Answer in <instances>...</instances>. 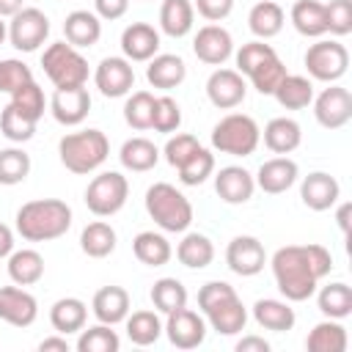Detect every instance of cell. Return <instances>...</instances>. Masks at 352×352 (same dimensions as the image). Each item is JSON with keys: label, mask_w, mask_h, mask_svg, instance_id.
<instances>
[{"label": "cell", "mask_w": 352, "mask_h": 352, "mask_svg": "<svg viewBox=\"0 0 352 352\" xmlns=\"http://www.w3.org/2000/svg\"><path fill=\"white\" fill-rule=\"evenodd\" d=\"M72 206L60 198H36L16 209V234L25 242H52L72 228Z\"/></svg>", "instance_id": "1"}, {"label": "cell", "mask_w": 352, "mask_h": 352, "mask_svg": "<svg viewBox=\"0 0 352 352\" xmlns=\"http://www.w3.org/2000/svg\"><path fill=\"white\" fill-rule=\"evenodd\" d=\"M192 8L206 22H220L234 11V0H192Z\"/></svg>", "instance_id": "56"}, {"label": "cell", "mask_w": 352, "mask_h": 352, "mask_svg": "<svg viewBox=\"0 0 352 352\" xmlns=\"http://www.w3.org/2000/svg\"><path fill=\"white\" fill-rule=\"evenodd\" d=\"M146 80L151 88H160V91H173L176 85L184 82L187 77V66L182 60V55H173V52H157L151 60H146Z\"/></svg>", "instance_id": "23"}, {"label": "cell", "mask_w": 352, "mask_h": 352, "mask_svg": "<svg viewBox=\"0 0 352 352\" xmlns=\"http://www.w3.org/2000/svg\"><path fill=\"white\" fill-rule=\"evenodd\" d=\"M118 160L126 170L146 173L160 162V148L148 138H129V140H124V146L118 151Z\"/></svg>", "instance_id": "37"}, {"label": "cell", "mask_w": 352, "mask_h": 352, "mask_svg": "<svg viewBox=\"0 0 352 352\" xmlns=\"http://www.w3.org/2000/svg\"><path fill=\"white\" fill-rule=\"evenodd\" d=\"M11 250H14V231L6 223H0V258H8Z\"/></svg>", "instance_id": "60"}, {"label": "cell", "mask_w": 352, "mask_h": 352, "mask_svg": "<svg viewBox=\"0 0 352 352\" xmlns=\"http://www.w3.org/2000/svg\"><path fill=\"white\" fill-rule=\"evenodd\" d=\"M214 192L220 195L223 204H231V206L248 204L256 192V179L242 165H226L214 173Z\"/></svg>", "instance_id": "19"}, {"label": "cell", "mask_w": 352, "mask_h": 352, "mask_svg": "<svg viewBox=\"0 0 352 352\" xmlns=\"http://www.w3.org/2000/svg\"><path fill=\"white\" fill-rule=\"evenodd\" d=\"M289 19H292L294 30L305 38H322L327 33L324 3H319V0H294Z\"/></svg>", "instance_id": "30"}, {"label": "cell", "mask_w": 352, "mask_h": 352, "mask_svg": "<svg viewBox=\"0 0 352 352\" xmlns=\"http://www.w3.org/2000/svg\"><path fill=\"white\" fill-rule=\"evenodd\" d=\"M16 11H22V0H0V16L11 19Z\"/></svg>", "instance_id": "62"}, {"label": "cell", "mask_w": 352, "mask_h": 352, "mask_svg": "<svg viewBox=\"0 0 352 352\" xmlns=\"http://www.w3.org/2000/svg\"><path fill=\"white\" fill-rule=\"evenodd\" d=\"M286 74H289V72H286L283 60H280L278 55H272V58H267L261 66H256V69L248 74V80H250V85H253L258 94L272 96V91L278 88V82H280Z\"/></svg>", "instance_id": "48"}, {"label": "cell", "mask_w": 352, "mask_h": 352, "mask_svg": "<svg viewBox=\"0 0 352 352\" xmlns=\"http://www.w3.org/2000/svg\"><path fill=\"white\" fill-rule=\"evenodd\" d=\"M0 132L11 140V143H28L36 135V121H30L28 116H22L11 102L3 107L0 113Z\"/></svg>", "instance_id": "47"}, {"label": "cell", "mask_w": 352, "mask_h": 352, "mask_svg": "<svg viewBox=\"0 0 352 352\" xmlns=\"http://www.w3.org/2000/svg\"><path fill=\"white\" fill-rule=\"evenodd\" d=\"M283 22H286V14H283V8H280L275 0H261V3H256V6L250 8V14H248V28H250V33H253L256 38H261V41L278 36V33L283 30Z\"/></svg>", "instance_id": "32"}, {"label": "cell", "mask_w": 352, "mask_h": 352, "mask_svg": "<svg viewBox=\"0 0 352 352\" xmlns=\"http://www.w3.org/2000/svg\"><path fill=\"white\" fill-rule=\"evenodd\" d=\"M38 349H41V352H69V349H72V344H69V338H66V336L55 333V336L44 338V341L38 344Z\"/></svg>", "instance_id": "59"}, {"label": "cell", "mask_w": 352, "mask_h": 352, "mask_svg": "<svg viewBox=\"0 0 352 352\" xmlns=\"http://www.w3.org/2000/svg\"><path fill=\"white\" fill-rule=\"evenodd\" d=\"M349 212H352L349 204H341V206L336 209V223H338L341 234H349Z\"/></svg>", "instance_id": "61"}, {"label": "cell", "mask_w": 352, "mask_h": 352, "mask_svg": "<svg viewBox=\"0 0 352 352\" xmlns=\"http://www.w3.org/2000/svg\"><path fill=\"white\" fill-rule=\"evenodd\" d=\"M58 157L60 165L77 176L94 173L104 165V160L110 157V140L102 129H80V132H69L58 140Z\"/></svg>", "instance_id": "3"}, {"label": "cell", "mask_w": 352, "mask_h": 352, "mask_svg": "<svg viewBox=\"0 0 352 352\" xmlns=\"http://www.w3.org/2000/svg\"><path fill=\"white\" fill-rule=\"evenodd\" d=\"M270 267H272V278H275V286L283 294V300L305 302L308 297H314L319 280H316V275L308 267L302 245H283V248H278L272 253V258H270Z\"/></svg>", "instance_id": "2"}, {"label": "cell", "mask_w": 352, "mask_h": 352, "mask_svg": "<svg viewBox=\"0 0 352 352\" xmlns=\"http://www.w3.org/2000/svg\"><path fill=\"white\" fill-rule=\"evenodd\" d=\"M30 173V154L25 148H3L0 151V184L6 187H14V184H22Z\"/></svg>", "instance_id": "45"}, {"label": "cell", "mask_w": 352, "mask_h": 352, "mask_svg": "<svg viewBox=\"0 0 352 352\" xmlns=\"http://www.w3.org/2000/svg\"><path fill=\"white\" fill-rule=\"evenodd\" d=\"M201 314H204L206 324H209L214 333H220V336H236V333H242L245 324H248V308L242 305L239 294H231V297H226V300L209 305V308L201 311Z\"/></svg>", "instance_id": "22"}, {"label": "cell", "mask_w": 352, "mask_h": 352, "mask_svg": "<svg viewBox=\"0 0 352 352\" xmlns=\"http://www.w3.org/2000/svg\"><path fill=\"white\" fill-rule=\"evenodd\" d=\"M94 85L107 99L126 96L135 88V69H132V63L124 55L102 58L99 66H96V72H94Z\"/></svg>", "instance_id": "12"}, {"label": "cell", "mask_w": 352, "mask_h": 352, "mask_svg": "<svg viewBox=\"0 0 352 352\" xmlns=\"http://www.w3.org/2000/svg\"><path fill=\"white\" fill-rule=\"evenodd\" d=\"M126 8H129V0H94V14L107 22L121 19L126 14Z\"/></svg>", "instance_id": "57"}, {"label": "cell", "mask_w": 352, "mask_h": 352, "mask_svg": "<svg viewBox=\"0 0 352 352\" xmlns=\"http://www.w3.org/2000/svg\"><path fill=\"white\" fill-rule=\"evenodd\" d=\"M41 69L55 88H77L88 82V60L69 41H52L41 52Z\"/></svg>", "instance_id": "6"}, {"label": "cell", "mask_w": 352, "mask_h": 352, "mask_svg": "<svg viewBox=\"0 0 352 352\" xmlns=\"http://www.w3.org/2000/svg\"><path fill=\"white\" fill-rule=\"evenodd\" d=\"M11 104H14L22 116H28L30 121H36V124H38V118H41V116H44V110H47L44 91L38 88V82H36V80H30V82L19 85L16 91H11Z\"/></svg>", "instance_id": "46"}, {"label": "cell", "mask_w": 352, "mask_h": 352, "mask_svg": "<svg viewBox=\"0 0 352 352\" xmlns=\"http://www.w3.org/2000/svg\"><path fill=\"white\" fill-rule=\"evenodd\" d=\"M253 319L258 327L272 330V333H286L294 327L297 314L289 305V300H275V297H261L253 302Z\"/></svg>", "instance_id": "26"}, {"label": "cell", "mask_w": 352, "mask_h": 352, "mask_svg": "<svg viewBox=\"0 0 352 352\" xmlns=\"http://www.w3.org/2000/svg\"><path fill=\"white\" fill-rule=\"evenodd\" d=\"M151 116H154V94L151 91H129L124 102V121L143 132L151 129Z\"/></svg>", "instance_id": "43"}, {"label": "cell", "mask_w": 352, "mask_h": 352, "mask_svg": "<svg viewBox=\"0 0 352 352\" xmlns=\"http://www.w3.org/2000/svg\"><path fill=\"white\" fill-rule=\"evenodd\" d=\"M261 138L272 154H292L302 143V126L289 116H278V118L267 121Z\"/></svg>", "instance_id": "28"}, {"label": "cell", "mask_w": 352, "mask_h": 352, "mask_svg": "<svg viewBox=\"0 0 352 352\" xmlns=\"http://www.w3.org/2000/svg\"><path fill=\"white\" fill-rule=\"evenodd\" d=\"M192 52H195V58L201 63L223 66L234 55V38H231V33L223 25L209 22V25L198 28V33L192 38Z\"/></svg>", "instance_id": "15"}, {"label": "cell", "mask_w": 352, "mask_h": 352, "mask_svg": "<svg viewBox=\"0 0 352 352\" xmlns=\"http://www.w3.org/2000/svg\"><path fill=\"white\" fill-rule=\"evenodd\" d=\"M314 116L324 129H341L352 118V94L338 82H327V88L314 96Z\"/></svg>", "instance_id": "11"}, {"label": "cell", "mask_w": 352, "mask_h": 352, "mask_svg": "<svg viewBox=\"0 0 352 352\" xmlns=\"http://www.w3.org/2000/svg\"><path fill=\"white\" fill-rule=\"evenodd\" d=\"M63 36L72 47L77 50H88L102 38V19L88 11V8H77L72 14H66L63 19Z\"/></svg>", "instance_id": "24"}, {"label": "cell", "mask_w": 352, "mask_h": 352, "mask_svg": "<svg viewBox=\"0 0 352 352\" xmlns=\"http://www.w3.org/2000/svg\"><path fill=\"white\" fill-rule=\"evenodd\" d=\"M121 52L129 63H146L160 52V30L148 22H132L121 33Z\"/></svg>", "instance_id": "18"}, {"label": "cell", "mask_w": 352, "mask_h": 352, "mask_svg": "<svg viewBox=\"0 0 352 352\" xmlns=\"http://www.w3.org/2000/svg\"><path fill=\"white\" fill-rule=\"evenodd\" d=\"M126 338L138 346H151L160 341L162 336V319H160V311H132L126 314Z\"/></svg>", "instance_id": "39"}, {"label": "cell", "mask_w": 352, "mask_h": 352, "mask_svg": "<svg viewBox=\"0 0 352 352\" xmlns=\"http://www.w3.org/2000/svg\"><path fill=\"white\" fill-rule=\"evenodd\" d=\"M324 19H327V33H333L336 38L352 33V0L324 3Z\"/></svg>", "instance_id": "52"}, {"label": "cell", "mask_w": 352, "mask_h": 352, "mask_svg": "<svg viewBox=\"0 0 352 352\" xmlns=\"http://www.w3.org/2000/svg\"><path fill=\"white\" fill-rule=\"evenodd\" d=\"M30 80H33V72L25 60H19V58L0 60V94H11V91H16L19 85H25Z\"/></svg>", "instance_id": "51"}, {"label": "cell", "mask_w": 352, "mask_h": 352, "mask_svg": "<svg viewBox=\"0 0 352 352\" xmlns=\"http://www.w3.org/2000/svg\"><path fill=\"white\" fill-rule=\"evenodd\" d=\"M206 96L220 110H234L248 96V80L236 69H214L206 80Z\"/></svg>", "instance_id": "14"}, {"label": "cell", "mask_w": 352, "mask_h": 352, "mask_svg": "<svg viewBox=\"0 0 352 352\" xmlns=\"http://www.w3.org/2000/svg\"><path fill=\"white\" fill-rule=\"evenodd\" d=\"M146 3H148V0H146Z\"/></svg>", "instance_id": "64"}, {"label": "cell", "mask_w": 352, "mask_h": 352, "mask_svg": "<svg viewBox=\"0 0 352 352\" xmlns=\"http://www.w3.org/2000/svg\"><path fill=\"white\" fill-rule=\"evenodd\" d=\"M38 316V300L25 286H0V319L11 327H30Z\"/></svg>", "instance_id": "16"}, {"label": "cell", "mask_w": 352, "mask_h": 352, "mask_svg": "<svg viewBox=\"0 0 352 352\" xmlns=\"http://www.w3.org/2000/svg\"><path fill=\"white\" fill-rule=\"evenodd\" d=\"M272 55H278L275 50H272V44H267V41H261V38H253V41H248V44H242L239 50H236V72L248 80V74L256 69V66H261L267 58H272Z\"/></svg>", "instance_id": "50"}, {"label": "cell", "mask_w": 352, "mask_h": 352, "mask_svg": "<svg viewBox=\"0 0 352 352\" xmlns=\"http://www.w3.org/2000/svg\"><path fill=\"white\" fill-rule=\"evenodd\" d=\"M349 344L346 338V327L341 324V319H327L314 324L308 338H305V349L308 352H344Z\"/></svg>", "instance_id": "35"}, {"label": "cell", "mask_w": 352, "mask_h": 352, "mask_svg": "<svg viewBox=\"0 0 352 352\" xmlns=\"http://www.w3.org/2000/svg\"><path fill=\"white\" fill-rule=\"evenodd\" d=\"M236 352H270V341L261 336H242L236 341Z\"/></svg>", "instance_id": "58"}, {"label": "cell", "mask_w": 352, "mask_h": 352, "mask_svg": "<svg viewBox=\"0 0 352 352\" xmlns=\"http://www.w3.org/2000/svg\"><path fill=\"white\" fill-rule=\"evenodd\" d=\"M6 38H8V25H6V22H3V16H0V44H3Z\"/></svg>", "instance_id": "63"}, {"label": "cell", "mask_w": 352, "mask_h": 352, "mask_svg": "<svg viewBox=\"0 0 352 352\" xmlns=\"http://www.w3.org/2000/svg\"><path fill=\"white\" fill-rule=\"evenodd\" d=\"M151 302H154V311L160 314L179 311L187 305V289L179 278H160L151 286Z\"/></svg>", "instance_id": "42"}, {"label": "cell", "mask_w": 352, "mask_h": 352, "mask_svg": "<svg viewBox=\"0 0 352 352\" xmlns=\"http://www.w3.org/2000/svg\"><path fill=\"white\" fill-rule=\"evenodd\" d=\"M305 72L319 82H338L349 69V52L338 38H316L305 50Z\"/></svg>", "instance_id": "7"}, {"label": "cell", "mask_w": 352, "mask_h": 352, "mask_svg": "<svg viewBox=\"0 0 352 352\" xmlns=\"http://www.w3.org/2000/svg\"><path fill=\"white\" fill-rule=\"evenodd\" d=\"M8 278L16 286H33L44 278V256L33 248L11 250L8 256Z\"/></svg>", "instance_id": "31"}, {"label": "cell", "mask_w": 352, "mask_h": 352, "mask_svg": "<svg viewBox=\"0 0 352 352\" xmlns=\"http://www.w3.org/2000/svg\"><path fill=\"white\" fill-rule=\"evenodd\" d=\"M226 264L234 275H242V278H253L264 270L267 264V250L261 245L258 236H250V234H242V236H234L226 248Z\"/></svg>", "instance_id": "13"}, {"label": "cell", "mask_w": 352, "mask_h": 352, "mask_svg": "<svg viewBox=\"0 0 352 352\" xmlns=\"http://www.w3.org/2000/svg\"><path fill=\"white\" fill-rule=\"evenodd\" d=\"M126 198H129V182L118 170H102L85 187V206L96 217H110L121 212Z\"/></svg>", "instance_id": "8"}, {"label": "cell", "mask_w": 352, "mask_h": 352, "mask_svg": "<svg viewBox=\"0 0 352 352\" xmlns=\"http://www.w3.org/2000/svg\"><path fill=\"white\" fill-rule=\"evenodd\" d=\"M50 113L58 124L63 126H77L88 118L91 113V94L85 85L77 88H55L52 99H50Z\"/></svg>", "instance_id": "17"}, {"label": "cell", "mask_w": 352, "mask_h": 352, "mask_svg": "<svg viewBox=\"0 0 352 352\" xmlns=\"http://www.w3.org/2000/svg\"><path fill=\"white\" fill-rule=\"evenodd\" d=\"M182 126V107L173 96H154V116H151V129L162 135H173Z\"/></svg>", "instance_id": "49"}, {"label": "cell", "mask_w": 352, "mask_h": 352, "mask_svg": "<svg viewBox=\"0 0 352 352\" xmlns=\"http://www.w3.org/2000/svg\"><path fill=\"white\" fill-rule=\"evenodd\" d=\"M116 242H118L116 228L110 223H104V220L88 223L82 228V234H80V248H82V253L88 258H107L116 250Z\"/></svg>", "instance_id": "38"}, {"label": "cell", "mask_w": 352, "mask_h": 352, "mask_svg": "<svg viewBox=\"0 0 352 352\" xmlns=\"http://www.w3.org/2000/svg\"><path fill=\"white\" fill-rule=\"evenodd\" d=\"M143 204L154 226L165 234H184L192 226V204L182 190H176L168 182H154L146 190Z\"/></svg>", "instance_id": "4"}, {"label": "cell", "mask_w": 352, "mask_h": 352, "mask_svg": "<svg viewBox=\"0 0 352 352\" xmlns=\"http://www.w3.org/2000/svg\"><path fill=\"white\" fill-rule=\"evenodd\" d=\"M231 294H236L231 283H226V280H209V283H204L198 289V308L206 311L209 305H214V302H220V300H226Z\"/></svg>", "instance_id": "55"}, {"label": "cell", "mask_w": 352, "mask_h": 352, "mask_svg": "<svg viewBox=\"0 0 352 352\" xmlns=\"http://www.w3.org/2000/svg\"><path fill=\"white\" fill-rule=\"evenodd\" d=\"M77 352H118L121 349V338L113 330V324H94V327H82L77 333Z\"/></svg>", "instance_id": "41"}, {"label": "cell", "mask_w": 352, "mask_h": 352, "mask_svg": "<svg viewBox=\"0 0 352 352\" xmlns=\"http://www.w3.org/2000/svg\"><path fill=\"white\" fill-rule=\"evenodd\" d=\"M261 143V129L248 113H228L212 126V148L231 157H250Z\"/></svg>", "instance_id": "5"}, {"label": "cell", "mask_w": 352, "mask_h": 352, "mask_svg": "<svg viewBox=\"0 0 352 352\" xmlns=\"http://www.w3.org/2000/svg\"><path fill=\"white\" fill-rule=\"evenodd\" d=\"M198 146H201V143H198L195 135H190V132H176V135L168 138L162 154H165V160H168L170 168H179V165H184V162L190 160V154H192Z\"/></svg>", "instance_id": "53"}, {"label": "cell", "mask_w": 352, "mask_h": 352, "mask_svg": "<svg viewBox=\"0 0 352 352\" xmlns=\"http://www.w3.org/2000/svg\"><path fill=\"white\" fill-rule=\"evenodd\" d=\"M88 322V305L80 297H60L50 308V324L60 336H74Z\"/></svg>", "instance_id": "27"}, {"label": "cell", "mask_w": 352, "mask_h": 352, "mask_svg": "<svg viewBox=\"0 0 352 352\" xmlns=\"http://www.w3.org/2000/svg\"><path fill=\"white\" fill-rule=\"evenodd\" d=\"M162 333L168 336V341L176 349H195L206 338V319H204V314H198V311L184 305L179 311L165 314Z\"/></svg>", "instance_id": "10"}, {"label": "cell", "mask_w": 352, "mask_h": 352, "mask_svg": "<svg viewBox=\"0 0 352 352\" xmlns=\"http://www.w3.org/2000/svg\"><path fill=\"white\" fill-rule=\"evenodd\" d=\"M176 170H179V182H182L184 187H198V184H204V182L214 173V154H212L209 148L198 146V148L190 154V160H187L184 165H179Z\"/></svg>", "instance_id": "44"}, {"label": "cell", "mask_w": 352, "mask_h": 352, "mask_svg": "<svg viewBox=\"0 0 352 352\" xmlns=\"http://www.w3.org/2000/svg\"><path fill=\"white\" fill-rule=\"evenodd\" d=\"M176 258L187 267V270H204L214 261V245L206 234L198 231H184L182 242L176 245Z\"/></svg>", "instance_id": "34"}, {"label": "cell", "mask_w": 352, "mask_h": 352, "mask_svg": "<svg viewBox=\"0 0 352 352\" xmlns=\"http://www.w3.org/2000/svg\"><path fill=\"white\" fill-rule=\"evenodd\" d=\"M316 305L327 319H346L352 314V289L341 280L327 283L316 294Z\"/></svg>", "instance_id": "40"}, {"label": "cell", "mask_w": 352, "mask_h": 352, "mask_svg": "<svg viewBox=\"0 0 352 352\" xmlns=\"http://www.w3.org/2000/svg\"><path fill=\"white\" fill-rule=\"evenodd\" d=\"M195 25L192 0H162L160 6V30L170 38H184Z\"/></svg>", "instance_id": "29"}, {"label": "cell", "mask_w": 352, "mask_h": 352, "mask_svg": "<svg viewBox=\"0 0 352 352\" xmlns=\"http://www.w3.org/2000/svg\"><path fill=\"white\" fill-rule=\"evenodd\" d=\"M50 36V19L41 8H22L8 22V41L19 52H36Z\"/></svg>", "instance_id": "9"}, {"label": "cell", "mask_w": 352, "mask_h": 352, "mask_svg": "<svg viewBox=\"0 0 352 352\" xmlns=\"http://www.w3.org/2000/svg\"><path fill=\"white\" fill-rule=\"evenodd\" d=\"M302 250H305L308 267H311V272L316 275V280L327 278V275H330V270H333V253H330L324 245H316V242L302 245Z\"/></svg>", "instance_id": "54"}, {"label": "cell", "mask_w": 352, "mask_h": 352, "mask_svg": "<svg viewBox=\"0 0 352 352\" xmlns=\"http://www.w3.org/2000/svg\"><path fill=\"white\" fill-rule=\"evenodd\" d=\"M297 176H300L297 162L292 157L280 154V157H272V160L261 162L253 179H256V187L264 190L267 195H280L297 182Z\"/></svg>", "instance_id": "20"}, {"label": "cell", "mask_w": 352, "mask_h": 352, "mask_svg": "<svg viewBox=\"0 0 352 352\" xmlns=\"http://www.w3.org/2000/svg\"><path fill=\"white\" fill-rule=\"evenodd\" d=\"M132 253L146 267H162V264L170 261L173 248H170L165 234H160V231H140L132 239Z\"/></svg>", "instance_id": "33"}, {"label": "cell", "mask_w": 352, "mask_h": 352, "mask_svg": "<svg viewBox=\"0 0 352 352\" xmlns=\"http://www.w3.org/2000/svg\"><path fill=\"white\" fill-rule=\"evenodd\" d=\"M272 96L283 110H302L314 102V82L305 74H286L272 91Z\"/></svg>", "instance_id": "36"}, {"label": "cell", "mask_w": 352, "mask_h": 352, "mask_svg": "<svg viewBox=\"0 0 352 352\" xmlns=\"http://www.w3.org/2000/svg\"><path fill=\"white\" fill-rule=\"evenodd\" d=\"M300 198L308 209L314 212H327L338 204L341 198V184L336 182V176L324 173V170H314L302 179L300 184Z\"/></svg>", "instance_id": "21"}, {"label": "cell", "mask_w": 352, "mask_h": 352, "mask_svg": "<svg viewBox=\"0 0 352 352\" xmlns=\"http://www.w3.org/2000/svg\"><path fill=\"white\" fill-rule=\"evenodd\" d=\"M129 292L124 286H102L94 300H91V314L96 316V322H104V324H118L126 319L129 314Z\"/></svg>", "instance_id": "25"}]
</instances>
